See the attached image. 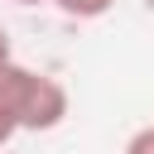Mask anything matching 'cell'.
<instances>
[{
  "label": "cell",
  "instance_id": "obj_1",
  "mask_svg": "<svg viewBox=\"0 0 154 154\" xmlns=\"http://www.w3.org/2000/svg\"><path fill=\"white\" fill-rule=\"evenodd\" d=\"M67 87L48 72H34L24 63H5L0 67V149L19 135V130H58L67 120Z\"/></svg>",
  "mask_w": 154,
  "mask_h": 154
},
{
  "label": "cell",
  "instance_id": "obj_2",
  "mask_svg": "<svg viewBox=\"0 0 154 154\" xmlns=\"http://www.w3.org/2000/svg\"><path fill=\"white\" fill-rule=\"evenodd\" d=\"M53 5H58L67 19H101L116 0H53Z\"/></svg>",
  "mask_w": 154,
  "mask_h": 154
},
{
  "label": "cell",
  "instance_id": "obj_3",
  "mask_svg": "<svg viewBox=\"0 0 154 154\" xmlns=\"http://www.w3.org/2000/svg\"><path fill=\"white\" fill-rule=\"evenodd\" d=\"M120 154H154V125H140L130 140H125V149Z\"/></svg>",
  "mask_w": 154,
  "mask_h": 154
},
{
  "label": "cell",
  "instance_id": "obj_4",
  "mask_svg": "<svg viewBox=\"0 0 154 154\" xmlns=\"http://www.w3.org/2000/svg\"><path fill=\"white\" fill-rule=\"evenodd\" d=\"M5 63H14V48H10V34L0 29V67H5Z\"/></svg>",
  "mask_w": 154,
  "mask_h": 154
},
{
  "label": "cell",
  "instance_id": "obj_5",
  "mask_svg": "<svg viewBox=\"0 0 154 154\" xmlns=\"http://www.w3.org/2000/svg\"><path fill=\"white\" fill-rule=\"evenodd\" d=\"M14 5H53V0H14Z\"/></svg>",
  "mask_w": 154,
  "mask_h": 154
},
{
  "label": "cell",
  "instance_id": "obj_6",
  "mask_svg": "<svg viewBox=\"0 0 154 154\" xmlns=\"http://www.w3.org/2000/svg\"><path fill=\"white\" fill-rule=\"evenodd\" d=\"M0 154H5V149H0Z\"/></svg>",
  "mask_w": 154,
  "mask_h": 154
}]
</instances>
